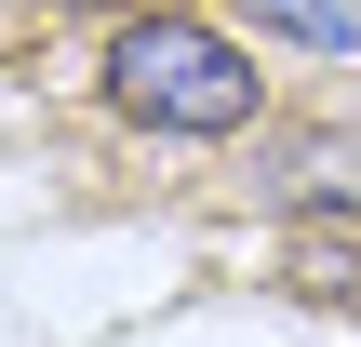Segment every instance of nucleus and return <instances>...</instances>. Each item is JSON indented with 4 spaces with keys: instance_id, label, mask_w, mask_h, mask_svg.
Listing matches in <instances>:
<instances>
[{
    "instance_id": "20e7f679",
    "label": "nucleus",
    "mask_w": 361,
    "mask_h": 347,
    "mask_svg": "<svg viewBox=\"0 0 361 347\" xmlns=\"http://www.w3.org/2000/svg\"><path fill=\"white\" fill-rule=\"evenodd\" d=\"M40 13H107V27H121V13H147V0H40Z\"/></svg>"
},
{
    "instance_id": "7ed1b4c3",
    "label": "nucleus",
    "mask_w": 361,
    "mask_h": 347,
    "mask_svg": "<svg viewBox=\"0 0 361 347\" xmlns=\"http://www.w3.org/2000/svg\"><path fill=\"white\" fill-rule=\"evenodd\" d=\"M255 27H281V40H308V53H361V0H241Z\"/></svg>"
},
{
    "instance_id": "f03ea898",
    "label": "nucleus",
    "mask_w": 361,
    "mask_h": 347,
    "mask_svg": "<svg viewBox=\"0 0 361 347\" xmlns=\"http://www.w3.org/2000/svg\"><path fill=\"white\" fill-rule=\"evenodd\" d=\"M241 187L268 201V214H361V134L348 120H255V160H241Z\"/></svg>"
},
{
    "instance_id": "f257e3e1",
    "label": "nucleus",
    "mask_w": 361,
    "mask_h": 347,
    "mask_svg": "<svg viewBox=\"0 0 361 347\" xmlns=\"http://www.w3.org/2000/svg\"><path fill=\"white\" fill-rule=\"evenodd\" d=\"M94 94H107L134 134H188V147H214V134H255V120H268V67H255L228 27L174 13V0H147V13H121V27H107Z\"/></svg>"
}]
</instances>
